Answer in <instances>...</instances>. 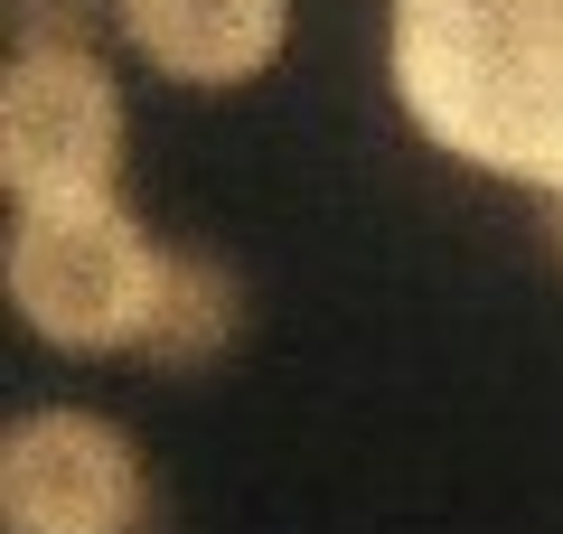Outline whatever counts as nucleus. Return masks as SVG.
Segmentation results:
<instances>
[{
	"label": "nucleus",
	"mask_w": 563,
	"mask_h": 534,
	"mask_svg": "<svg viewBox=\"0 0 563 534\" xmlns=\"http://www.w3.org/2000/svg\"><path fill=\"white\" fill-rule=\"evenodd\" d=\"M0 525L10 534H141L151 478L122 422L103 413H29L0 441Z\"/></svg>",
	"instance_id": "4"
},
{
	"label": "nucleus",
	"mask_w": 563,
	"mask_h": 534,
	"mask_svg": "<svg viewBox=\"0 0 563 534\" xmlns=\"http://www.w3.org/2000/svg\"><path fill=\"white\" fill-rule=\"evenodd\" d=\"M544 235H554V254H563V198H544Z\"/></svg>",
	"instance_id": "8"
},
{
	"label": "nucleus",
	"mask_w": 563,
	"mask_h": 534,
	"mask_svg": "<svg viewBox=\"0 0 563 534\" xmlns=\"http://www.w3.org/2000/svg\"><path fill=\"white\" fill-rule=\"evenodd\" d=\"M244 329V291L235 272H225L217 254H188V244H169L161 254V281H151V319H141L132 356L141 366H161V376H198V366H217L225 337Z\"/></svg>",
	"instance_id": "6"
},
{
	"label": "nucleus",
	"mask_w": 563,
	"mask_h": 534,
	"mask_svg": "<svg viewBox=\"0 0 563 534\" xmlns=\"http://www.w3.org/2000/svg\"><path fill=\"white\" fill-rule=\"evenodd\" d=\"M161 244L132 225L122 198H66L29 207L10 225V310L66 356H113L151 319Z\"/></svg>",
	"instance_id": "2"
},
{
	"label": "nucleus",
	"mask_w": 563,
	"mask_h": 534,
	"mask_svg": "<svg viewBox=\"0 0 563 534\" xmlns=\"http://www.w3.org/2000/svg\"><path fill=\"white\" fill-rule=\"evenodd\" d=\"M122 85L95 47H20L0 76V178L20 207L113 198Z\"/></svg>",
	"instance_id": "3"
},
{
	"label": "nucleus",
	"mask_w": 563,
	"mask_h": 534,
	"mask_svg": "<svg viewBox=\"0 0 563 534\" xmlns=\"http://www.w3.org/2000/svg\"><path fill=\"white\" fill-rule=\"evenodd\" d=\"M95 10L103 0H10L20 47H95Z\"/></svg>",
	"instance_id": "7"
},
{
	"label": "nucleus",
	"mask_w": 563,
	"mask_h": 534,
	"mask_svg": "<svg viewBox=\"0 0 563 534\" xmlns=\"http://www.w3.org/2000/svg\"><path fill=\"white\" fill-rule=\"evenodd\" d=\"M122 38L141 66H161L179 85H244L282 57L291 0H113Z\"/></svg>",
	"instance_id": "5"
},
{
	"label": "nucleus",
	"mask_w": 563,
	"mask_h": 534,
	"mask_svg": "<svg viewBox=\"0 0 563 534\" xmlns=\"http://www.w3.org/2000/svg\"><path fill=\"white\" fill-rule=\"evenodd\" d=\"M385 66L432 151L563 198V0H395Z\"/></svg>",
	"instance_id": "1"
}]
</instances>
